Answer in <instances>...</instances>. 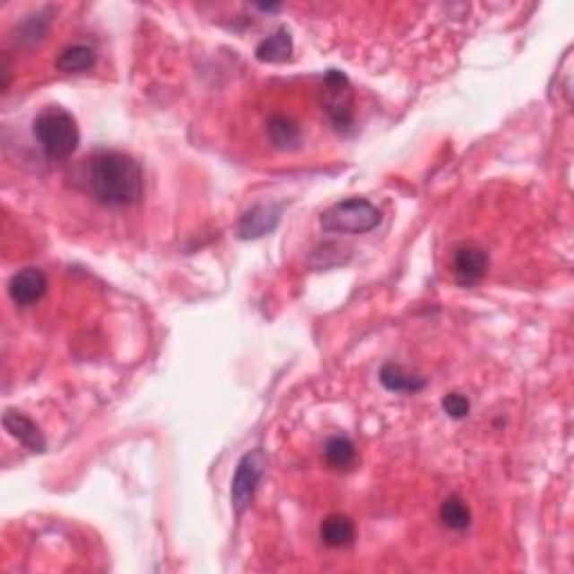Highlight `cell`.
Instances as JSON below:
<instances>
[{
  "label": "cell",
  "mask_w": 574,
  "mask_h": 574,
  "mask_svg": "<svg viewBox=\"0 0 574 574\" xmlns=\"http://www.w3.org/2000/svg\"><path fill=\"white\" fill-rule=\"evenodd\" d=\"M88 191L99 202L110 206H126L139 202L144 193L142 166L119 151H101L85 166Z\"/></svg>",
  "instance_id": "obj_1"
},
{
  "label": "cell",
  "mask_w": 574,
  "mask_h": 574,
  "mask_svg": "<svg viewBox=\"0 0 574 574\" xmlns=\"http://www.w3.org/2000/svg\"><path fill=\"white\" fill-rule=\"evenodd\" d=\"M34 137L52 160H65L79 146V126L63 108H48L34 119Z\"/></svg>",
  "instance_id": "obj_2"
},
{
  "label": "cell",
  "mask_w": 574,
  "mask_h": 574,
  "mask_svg": "<svg viewBox=\"0 0 574 574\" xmlns=\"http://www.w3.org/2000/svg\"><path fill=\"white\" fill-rule=\"evenodd\" d=\"M379 222L381 211L363 197L336 202L321 215V227L330 233H368Z\"/></svg>",
  "instance_id": "obj_3"
},
{
  "label": "cell",
  "mask_w": 574,
  "mask_h": 574,
  "mask_svg": "<svg viewBox=\"0 0 574 574\" xmlns=\"http://www.w3.org/2000/svg\"><path fill=\"white\" fill-rule=\"evenodd\" d=\"M263 475V462H260V453H247L236 466V474L231 480V502L236 511H242L249 500L254 498L258 480Z\"/></svg>",
  "instance_id": "obj_4"
},
{
  "label": "cell",
  "mask_w": 574,
  "mask_h": 574,
  "mask_svg": "<svg viewBox=\"0 0 574 574\" xmlns=\"http://www.w3.org/2000/svg\"><path fill=\"white\" fill-rule=\"evenodd\" d=\"M352 101H350V85L341 72L330 70L326 74V110L336 128H345L352 119Z\"/></svg>",
  "instance_id": "obj_5"
},
{
  "label": "cell",
  "mask_w": 574,
  "mask_h": 574,
  "mask_svg": "<svg viewBox=\"0 0 574 574\" xmlns=\"http://www.w3.org/2000/svg\"><path fill=\"white\" fill-rule=\"evenodd\" d=\"M281 222V206L276 204H254L238 220V236L245 240L267 236Z\"/></svg>",
  "instance_id": "obj_6"
},
{
  "label": "cell",
  "mask_w": 574,
  "mask_h": 574,
  "mask_svg": "<svg viewBox=\"0 0 574 574\" xmlns=\"http://www.w3.org/2000/svg\"><path fill=\"white\" fill-rule=\"evenodd\" d=\"M489 267V258L480 247L475 245H462L457 247L456 256H453V274L460 285L471 287L475 283L483 281L484 272Z\"/></svg>",
  "instance_id": "obj_7"
},
{
  "label": "cell",
  "mask_w": 574,
  "mask_h": 574,
  "mask_svg": "<svg viewBox=\"0 0 574 574\" xmlns=\"http://www.w3.org/2000/svg\"><path fill=\"white\" fill-rule=\"evenodd\" d=\"M48 290V276L36 267H25L9 281V296L16 305H31Z\"/></svg>",
  "instance_id": "obj_8"
},
{
  "label": "cell",
  "mask_w": 574,
  "mask_h": 574,
  "mask_svg": "<svg viewBox=\"0 0 574 574\" xmlns=\"http://www.w3.org/2000/svg\"><path fill=\"white\" fill-rule=\"evenodd\" d=\"M3 426H4V430H7V433L12 435V438H16L18 442L25 444V447L30 448L31 453H43L45 451L43 433H40L39 426H36L34 422L30 420V417L22 415V413L7 408V411H4V415H3Z\"/></svg>",
  "instance_id": "obj_9"
},
{
  "label": "cell",
  "mask_w": 574,
  "mask_h": 574,
  "mask_svg": "<svg viewBox=\"0 0 574 574\" xmlns=\"http://www.w3.org/2000/svg\"><path fill=\"white\" fill-rule=\"evenodd\" d=\"M267 139L278 151H294L300 144V128L287 115H272L267 119Z\"/></svg>",
  "instance_id": "obj_10"
},
{
  "label": "cell",
  "mask_w": 574,
  "mask_h": 574,
  "mask_svg": "<svg viewBox=\"0 0 574 574\" xmlns=\"http://www.w3.org/2000/svg\"><path fill=\"white\" fill-rule=\"evenodd\" d=\"M379 381L390 393H417L426 386V379L420 375L406 372L397 363H386L379 370Z\"/></svg>",
  "instance_id": "obj_11"
},
{
  "label": "cell",
  "mask_w": 574,
  "mask_h": 574,
  "mask_svg": "<svg viewBox=\"0 0 574 574\" xmlns=\"http://www.w3.org/2000/svg\"><path fill=\"white\" fill-rule=\"evenodd\" d=\"M291 34L287 27H281L276 34L267 36L256 48V58L263 63H285L291 57Z\"/></svg>",
  "instance_id": "obj_12"
},
{
  "label": "cell",
  "mask_w": 574,
  "mask_h": 574,
  "mask_svg": "<svg viewBox=\"0 0 574 574\" xmlns=\"http://www.w3.org/2000/svg\"><path fill=\"white\" fill-rule=\"evenodd\" d=\"M321 538L327 547H345L354 541V523L345 514H330L321 523Z\"/></svg>",
  "instance_id": "obj_13"
},
{
  "label": "cell",
  "mask_w": 574,
  "mask_h": 574,
  "mask_svg": "<svg viewBox=\"0 0 574 574\" xmlns=\"http://www.w3.org/2000/svg\"><path fill=\"white\" fill-rule=\"evenodd\" d=\"M94 63H97V52L88 45H70L57 58V67L67 74H79V72L90 70Z\"/></svg>",
  "instance_id": "obj_14"
},
{
  "label": "cell",
  "mask_w": 574,
  "mask_h": 574,
  "mask_svg": "<svg viewBox=\"0 0 574 574\" xmlns=\"http://www.w3.org/2000/svg\"><path fill=\"white\" fill-rule=\"evenodd\" d=\"M439 520H442L448 529L462 532V529L469 527L471 511L460 496H448L447 500L439 505Z\"/></svg>",
  "instance_id": "obj_15"
},
{
  "label": "cell",
  "mask_w": 574,
  "mask_h": 574,
  "mask_svg": "<svg viewBox=\"0 0 574 574\" xmlns=\"http://www.w3.org/2000/svg\"><path fill=\"white\" fill-rule=\"evenodd\" d=\"M323 456H326V462L335 469H345L354 462V444L352 439L345 438V435H335L326 442L323 447Z\"/></svg>",
  "instance_id": "obj_16"
},
{
  "label": "cell",
  "mask_w": 574,
  "mask_h": 574,
  "mask_svg": "<svg viewBox=\"0 0 574 574\" xmlns=\"http://www.w3.org/2000/svg\"><path fill=\"white\" fill-rule=\"evenodd\" d=\"M48 25L49 21L40 16V13L39 16L27 18V21L21 25V30L16 31V43H27V45L39 43V40L45 36V31H48Z\"/></svg>",
  "instance_id": "obj_17"
},
{
  "label": "cell",
  "mask_w": 574,
  "mask_h": 574,
  "mask_svg": "<svg viewBox=\"0 0 574 574\" xmlns=\"http://www.w3.org/2000/svg\"><path fill=\"white\" fill-rule=\"evenodd\" d=\"M442 408L448 417H453V420H462V417L469 415L471 404H469V399L465 397V395L448 393V395H444Z\"/></svg>",
  "instance_id": "obj_18"
},
{
  "label": "cell",
  "mask_w": 574,
  "mask_h": 574,
  "mask_svg": "<svg viewBox=\"0 0 574 574\" xmlns=\"http://www.w3.org/2000/svg\"><path fill=\"white\" fill-rule=\"evenodd\" d=\"M9 81H12V65H9V57H7V54H3V83H0V88H3V92H7Z\"/></svg>",
  "instance_id": "obj_19"
}]
</instances>
